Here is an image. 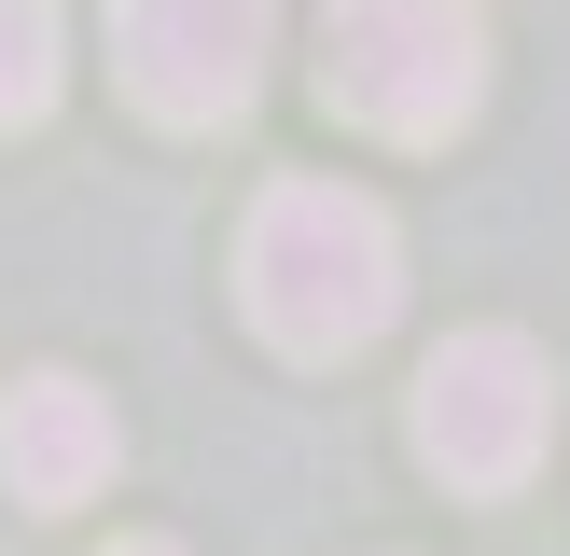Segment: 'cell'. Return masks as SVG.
<instances>
[{
    "label": "cell",
    "mask_w": 570,
    "mask_h": 556,
    "mask_svg": "<svg viewBox=\"0 0 570 556\" xmlns=\"http://www.w3.org/2000/svg\"><path fill=\"white\" fill-rule=\"evenodd\" d=\"M111 459H126V431H111V389L83 376H28L14 404H0V487L28 500V515H70V500L111 487Z\"/></svg>",
    "instance_id": "5"
},
{
    "label": "cell",
    "mask_w": 570,
    "mask_h": 556,
    "mask_svg": "<svg viewBox=\"0 0 570 556\" xmlns=\"http://www.w3.org/2000/svg\"><path fill=\"white\" fill-rule=\"evenodd\" d=\"M321 98L404 153L460 139L488 98V0H321Z\"/></svg>",
    "instance_id": "2"
},
{
    "label": "cell",
    "mask_w": 570,
    "mask_h": 556,
    "mask_svg": "<svg viewBox=\"0 0 570 556\" xmlns=\"http://www.w3.org/2000/svg\"><path fill=\"white\" fill-rule=\"evenodd\" d=\"M111 556H181V543H111Z\"/></svg>",
    "instance_id": "7"
},
{
    "label": "cell",
    "mask_w": 570,
    "mask_h": 556,
    "mask_svg": "<svg viewBox=\"0 0 570 556\" xmlns=\"http://www.w3.org/2000/svg\"><path fill=\"white\" fill-rule=\"evenodd\" d=\"M237 292H250V334L293 361H348L390 334L404 306V237H390L376 195L348 181H278L237 237Z\"/></svg>",
    "instance_id": "1"
},
{
    "label": "cell",
    "mask_w": 570,
    "mask_h": 556,
    "mask_svg": "<svg viewBox=\"0 0 570 556\" xmlns=\"http://www.w3.org/2000/svg\"><path fill=\"white\" fill-rule=\"evenodd\" d=\"M557 431V361L529 348V334H445L432 361H417V459L445 473V487H529V459H543Z\"/></svg>",
    "instance_id": "3"
},
{
    "label": "cell",
    "mask_w": 570,
    "mask_h": 556,
    "mask_svg": "<svg viewBox=\"0 0 570 556\" xmlns=\"http://www.w3.org/2000/svg\"><path fill=\"white\" fill-rule=\"evenodd\" d=\"M56 111V0H0V126Z\"/></svg>",
    "instance_id": "6"
},
{
    "label": "cell",
    "mask_w": 570,
    "mask_h": 556,
    "mask_svg": "<svg viewBox=\"0 0 570 556\" xmlns=\"http://www.w3.org/2000/svg\"><path fill=\"white\" fill-rule=\"evenodd\" d=\"M278 42V0H111V70L154 126H223L250 111Z\"/></svg>",
    "instance_id": "4"
}]
</instances>
